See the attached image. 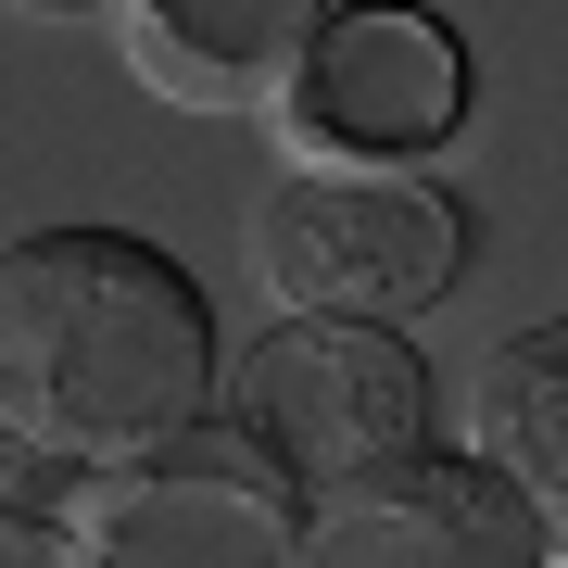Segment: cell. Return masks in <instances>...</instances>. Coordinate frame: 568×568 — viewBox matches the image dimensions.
<instances>
[{"mask_svg": "<svg viewBox=\"0 0 568 568\" xmlns=\"http://www.w3.org/2000/svg\"><path fill=\"white\" fill-rule=\"evenodd\" d=\"M227 392L215 304L140 227H26L0 241V417L63 480L164 455Z\"/></svg>", "mask_w": 568, "mask_h": 568, "instance_id": "cell-1", "label": "cell"}, {"mask_svg": "<svg viewBox=\"0 0 568 568\" xmlns=\"http://www.w3.org/2000/svg\"><path fill=\"white\" fill-rule=\"evenodd\" d=\"M253 278L304 328H405L467 278V215L429 178H278L253 215Z\"/></svg>", "mask_w": 568, "mask_h": 568, "instance_id": "cell-2", "label": "cell"}, {"mask_svg": "<svg viewBox=\"0 0 568 568\" xmlns=\"http://www.w3.org/2000/svg\"><path fill=\"white\" fill-rule=\"evenodd\" d=\"M63 556L77 568H291L304 556V480L227 417H203L164 455L77 480Z\"/></svg>", "mask_w": 568, "mask_h": 568, "instance_id": "cell-3", "label": "cell"}, {"mask_svg": "<svg viewBox=\"0 0 568 568\" xmlns=\"http://www.w3.org/2000/svg\"><path fill=\"white\" fill-rule=\"evenodd\" d=\"M227 429L265 443L304 493H342L392 455H429V366L405 328H253V354L227 366Z\"/></svg>", "mask_w": 568, "mask_h": 568, "instance_id": "cell-4", "label": "cell"}, {"mask_svg": "<svg viewBox=\"0 0 568 568\" xmlns=\"http://www.w3.org/2000/svg\"><path fill=\"white\" fill-rule=\"evenodd\" d=\"M455 126H467V39L443 13H328L265 140L291 152V178H417Z\"/></svg>", "mask_w": 568, "mask_h": 568, "instance_id": "cell-5", "label": "cell"}, {"mask_svg": "<svg viewBox=\"0 0 568 568\" xmlns=\"http://www.w3.org/2000/svg\"><path fill=\"white\" fill-rule=\"evenodd\" d=\"M291 568H556V544L480 455L429 443L342 493H304V556Z\"/></svg>", "mask_w": 568, "mask_h": 568, "instance_id": "cell-6", "label": "cell"}, {"mask_svg": "<svg viewBox=\"0 0 568 568\" xmlns=\"http://www.w3.org/2000/svg\"><path fill=\"white\" fill-rule=\"evenodd\" d=\"M316 39L328 0H126L114 13V51L140 89H164L178 114H265V126L316 63Z\"/></svg>", "mask_w": 568, "mask_h": 568, "instance_id": "cell-7", "label": "cell"}, {"mask_svg": "<svg viewBox=\"0 0 568 568\" xmlns=\"http://www.w3.org/2000/svg\"><path fill=\"white\" fill-rule=\"evenodd\" d=\"M467 455H480L493 480L544 518V544L568 556V316L518 328V342L480 366V392H467Z\"/></svg>", "mask_w": 568, "mask_h": 568, "instance_id": "cell-8", "label": "cell"}, {"mask_svg": "<svg viewBox=\"0 0 568 568\" xmlns=\"http://www.w3.org/2000/svg\"><path fill=\"white\" fill-rule=\"evenodd\" d=\"M63 506H77V480H63V467L0 417V518H51V530H63Z\"/></svg>", "mask_w": 568, "mask_h": 568, "instance_id": "cell-9", "label": "cell"}, {"mask_svg": "<svg viewBox=\"0 0 568 568\" xmlns=\"http://www.w3.org/2000/svg\"><path fill=\"white\" fill-rule=\"evenodd\" d=\"M0 568H77L51 518H0Z\"/></svg>", "mask_w": 568, "mask_h": 568, "instance_id": "cell-10", "label": "cell"}]
</instances>
